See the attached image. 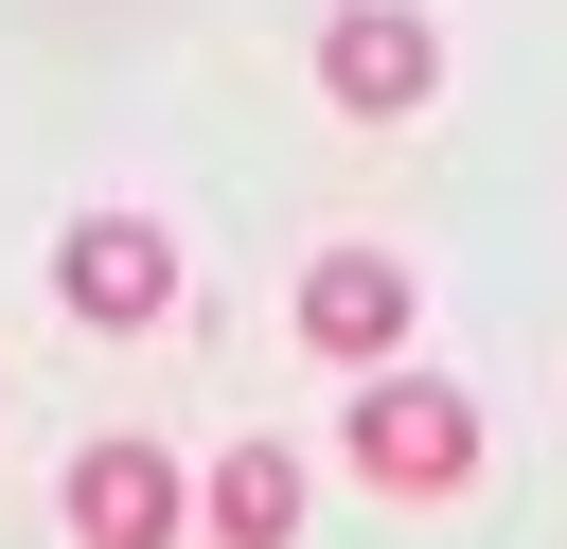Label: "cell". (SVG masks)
<instances>
[{"instance_id":"6da1fadb","label":"cell","mask_w":567,"mask_h":549,"mask_svg":"<svg viewBox=\"0 0 567 549\" xmlns=\"http://www.w3.org/2000/svg\"><path fill=\"white\" fill-rule=\"evenodd\" d=\"M337 460H354L372 496H461V478H478V407H461L443 372H372L354 425H337Z\"/></svg>"},{"instance_id":"7a4b0ae2","label":"cell","mask_w":567,"mask_h":549,"mask_svg":"<svg viewBox=\"0 0 567 549\" xmlns=\"http://www.w3.org/2000/svg\"><path fill=\"white\" fill-rule=\"evenodd\" d=\"M53 301H71L89 336H142V319H177V230H159V213H71V248H53Z\"/></svg>"},{"instance_id":"3957f363","label":"cell","mask_w":567,"mask_h":549,"mask_svg":"<svg viewBox=\"0 0 567 549\" xmlns=\"http://www.w3.org/2000/svg\"><path fill=\"white\" fill-rule=\"evenodd\" d=\"M319 89H337L354 124H408V106L443 89V35H425L408 0H337V18H319Z\"/></svg>"},{"instance_id":"277c9868","label":"cell","mask_w":567,"mask_h":549,"mask_svg":"<svg viewBox=\"0 0 567 549\" xmlns=\"http://www.w3.org/2000/svg\"><path fill=\"white\" fill-rule=\"evenodd\" d=\"M301 354H337V372L372 390V372L408 354V266H390V248H319V266H301Z\"/></svg>"},{"instance_id":"5b68a950","label":"cell","mask_w":567,"mask_h":549,"mask_svg":"<svg viewBox=\"0 0 567 549\" xmlns=\"http://www.w3.org/2000/svg\"><path fill=\"white\" fill-rule=\"evenodd\" d=\"M195 531V478L159 443H89L71 460V549H177Z\"/></svg>"},{"instance_id":"8992f818","label":"cell","mask_w":567,"mask_h":549,"mask_svg":"<svg viewBox=\"0 0 567 549\" xmlns=\"http://www.w3.org/2000/svg\"><path fill=\"white\" fill-rule=\"evenodd\" d=\"M195 531H213V549H284V531H301V460H284V443H230V460L195 478Z\"/></svg>"}]
</instances>
